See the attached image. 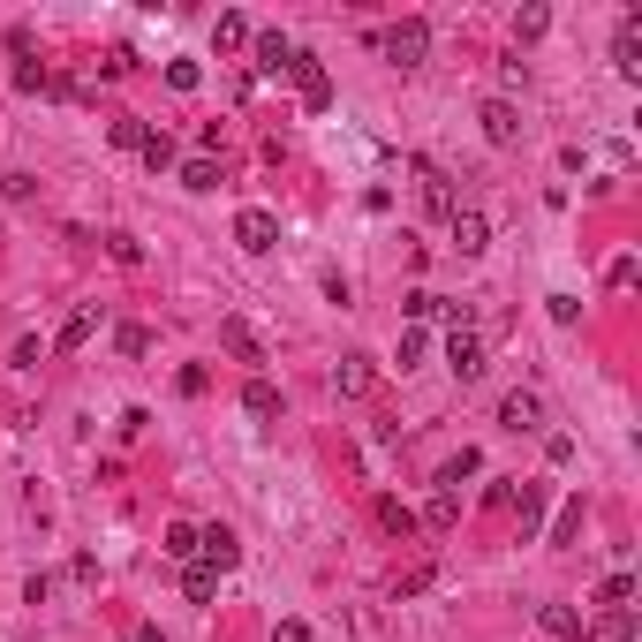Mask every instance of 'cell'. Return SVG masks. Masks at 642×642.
<instances>
[{
	"label": "cell",
	"instance_id": "1",
	"mask_svg": "<svg viewBox=\"0 0 642 642\" xmlns=\"http://www.w3.org/2000/svg\"><path fill=\"white\" fill-rule=\"evenodd\" d=\"M378 53H386L393 68H423V61H431V23H423V16L386 23V31H378Z\"/></svg>",
	"mask_w": 642,
	"mask_h": 642
},
{
	"label": "cell",
	"instance_id": "2",
	"mask_svg": "<svg viewBox=\"0 0 642 642\" xmlns=\"http://www.w3.org/2000/svg\"><path fill=\"white\" fill-rule=\"evenodd\" d=\"M197 559L212 567V575H235V567H242V537L227 522H204L197 529Z\"/></svg>",
	"mask_w": 642,
	"mask_h": 642
},
{
	"label": "cell",
	"instance_id": "3",
	"mask_svg": "<svg viewBox=\"0 0 642 642\" xmlns=\"http://www.w3.org/2000/svg\"><path fill=\"white\" fill-rule=\"evenodd\" d=\"M250 53H257V76H295V53H303V46H295L288 31H257Z\"/></svg>",
	"mask_w": 642,
	"mask_h": 642
},
{
	"label": "cell",
	"instance_id": "4",
	"mask_svg": "<svg viewBox=\"0 0 642 642\" xmlns=\"http://www.w3.org/2000/svg\"><path fill=\"white\" fill-rule=\"evenodd\" d=\"M446 371H454L461 386H476V378L491 371V363H484V333H454V340H446Z\"/></svg>",
	"mask_w": 642,
	"mask_h": 642
},
{
	"label": "cell",
	"instance_id": "5",
	"mask_svg": "<svg viewBox=\"0 0 642 642\" xmlns=\"http://www.w3.org/2000/svg\"><path fill=\"white\" fill-rule=\"evenodd\" d=\"M235 242H242L250 257H265L272 242H280V220H272V212H257V204H242V212H235Z\"/></svg>",
	"mask_w": 642,
	"mask_h": 642
},
{
	"label": "cell",
	"instance_id": "6",
	"mask_svg": "<svg viewBox=\"0 0 642 642\" xmlns=\"http://www.w3.org/2000/svg\"><path fill=\"white\" fill-rule=\"evenodd\" d=\"M416 182H423V204L439 212V220H454L461 204H454V174L439 167V159H416Z\"/></svg>",
	"mask_w": 642,
	"mask_h": 642
},
{
	"label": "cell",
	"instance_id": "7",
	"mask_svg": "<svg viewBox=\"0 0 642 642\" xmlns=\"http://www.w3.org/2000/svg\"><path fill=\"white\" fill-rule=\"evenodd\" d=\"M295 91H303V106H310V114H325V106H333V76H325V61L295 53Z\"/></svg>",
	"mask_w": 642,
	"mask_h": 642
},
{
	"label": "cell",
	"instance_id": "8",
	"mask_svg": "<svg viewBox=\"0 0 642 642\" xmlns=\"http://www.w3.org/2000/svg\"><path fill=\"white\" fill-rule=\"evenodd\" d=\"M499 423H507L514 439H522V431H544V401H537L529 386H514L507 401H499Z\"/></svg>",
	"mask_w": 642,
	"mask_h": 642
},
{
	"label": "cell",
	"instance_id": "9",
	"mask_svg": "<svg viewBox=\"0 0 642 642\" xmlns=\"http://www.w3.org/2000/svg\"><path fill=\"white\" fill-rule=\"evenodd\" d=\"M612 68H620L627 84H642V8H627V23H620V46H612Z\"/></svg>",
	"mask_w": 642,
	"mask_h": 642
},
{
	"label": "cell",
	"instance_id": "10",
	"mask_svg": "<svg viewBox=\"0 0 642 642\" xmlns=\"http://www.w3.org/2000/svg\"><path fill=\"white\" fill-rule=\"evenodd\" d=\"M484 136L491 144H499V152H507V144H522V114H514V99H484Z\"/></svg>",
	"mask_w": 642,
	"mask_h": 642
},
{
	"label": "cell",
	"instance_id": "11",
	"mask_svg": "<svg viewBox=\"0 0 642 642\" xmlns=\"http://www.w3.org/2000/svg\"><path fill=\"white\" fill-rule=\"evenodd\" d=\"M99 318H106V303H84V310H68V325H61V333H53V340H46V348H61V355H76V348H84V340H91V333H99Z\"/></svg>",
	"mask_w": 642,
	"mask_h": 642
},
{
	"label": "cell",
	"instance_id": "12",
	"mask_svg": "<svg viewBox=\"0 0 642 642\" xmlns=\"http://www.w3.org/2000/svg\"><path fill=\"white\" fill-rule=\"evenodd\" d=\"M446 235H454V250H461V257H484V242H491V220H484V212L469 204V212H454V220H446Z\"/></svg>",
	"mask_w": 642,
	"mask_h": 642
},
{
	"label": "cell",
	"instance_id": "13",
	"mask_svg": "<svg viewBox=\"0 0 642 642\" xmlns=\"http://www.w3.org/2000/svg\"><path fill=\"white\" fill-rule=\"evenodd\" d=\"M220 348L235 355V363H265V340L250 333V318H220Z\"/></svg>",
	"mask_w": 642,
	"mask_h": 642
},
{
	"label": "cell",
	"instance_id": "14",
	"mask_svg": "<svg viewBox=\"0 0 642 642\" xmlns=\"http://www.w3.org/2000/svg\"><path fill=\"white\" fill-rule=\"evenodd\" d=\"M507 514H514V529H522V544H537V529H544V484H522Z\"/></svg>",
	"mask_w": 642,
	"mask_h": 642
},
{
	"label": "cell",
	"instance_id": "15",
	"mask_svg": "<svg viewBox=\"0 0 642 642\" xmlns=\"http://www.w3.org/2000/svg\"><path fill=\"white\" fill-rule=\"evenodd\" d=\"M635 590H642V582L620 567V575H605V582L590 590V605H597V612H635Z\"/></svg>",
	"mask_w": 642,
	"mask_h": 642
},
{
	"label": "cell",
	"instance_id": "16",
	"mask_svg": "<svg viewBox=\"0 0 642 642\" xmlns=\"http://www.w3.org/2000/svg\"><path fill=\"white\" fill-rule=\"evenodd\" d=\"M371 386H378L371 355H340V363H333V393H348V401H355V393H371Z\"/></svg>",
	"mask_w": 642,
	"mask_h": 642
},
{
	"label": "cell",
	"instance_id": "17",
	"mask_svg": "<svg viewBox=\"0 0 642 642\" xmlns=\"http://www.w3.org/2000/svg\"><path fill=\"white\" fill-rule=\"evenodd\" d=\"M476 469H484V454H476V446H461V454H446V461H439V491H446V499H461V484H469Z\"/></svg>",
	"mask_w": 642,
	"mask_h": 642
},
{
	"label": "cell",
	"instance_id": "18",
	"mask_svg": "<svg viewBox=\"0 0 642 642\" xmlns=\"http://www.w3.org/2000/svg\"><path fill=\"white\" fill-rule=\"evenodd\" d=\"M582 642H635V612H597L582 627Z\"/></svg>",
	"mask_w": 642,
	"mask_h": 642
},
{
	"label": "cell",
	"instance_id": "19",
	"mask_svg": "<svg viewBox=\"0 0 642 642\" xmlns=\"http://www.w3.org/2000/svg\"><path fill=\"white\" fill-rule=\"evenodd\" d=\"M544 31H552V8H544V0H529V8H514V46H537Z\"/></svg>",
	"mask_w": 642,
	"mask_h": 642
},
{
	"label": "cell",
	"instance_id": "20",
	"mask_svg": "<svg viewBox=\"0 0 642 642\" xmlns=\"http://www.w3.org/2000/svg\"><path fill=\"white\" fill-rule=\"evenodd\" d=\"M144 136H152V121H136V114L106 121V144H114V152H144Z\"/></svg>",
	"mask_w": 642,
	"mask_h": 642
},
{
	"label": "cell",
	"instance_id": "21",
	"mask_svg": "<svg viewBox=\"0 0 642 642\" xmlns=\"http://www.w3.org/2000/svg\"><path fill=\"white\" fill-rule=\"evenodd\" d=\"M182 597H189V605H212V597H220V575H212L204 559H189V567H182Z\"/></svg>",
	"mask_w": 642,
	"mask_h": 642
},
{
	"label": "cell",
	"instance_id": "22",
	"mask_svg": "<svg viewBox=\"0 0 642 642\" xmlns=\"http://www.w3.org/2000/svg\"><path fill=\"white\" fill-rule=\"evenodd\" d=\"M378 529H386V537H416V507H408V499H378Z\"/></svg>",
	"mask_w": 642,
	"mask_h": 642
},
{
	"label": "cell",
	"instance_id": "23",
	"mask_svg": "<svg viewBox=\"0 0 642 642\" xmlns=\"http://www.w3.org/2000/svg\"><path fill=\"white\" fill-rule=\"evenodd\" d=\"M242 408H250V416H280V386H272V378H250V386H242Z\"/></svg>",
	"mask_w": 642,
	"mask_h": 642
},
{
	"label": "cell",
	"instance_id": "24",
	"mask_svg": "<svg viewBox=\"0 0 642 642\" xmlns=\"http://www.w3.org/2000/svg\"><path fill=\"white\" fill-rule=\"evenodd\" d=\"M537 620H544V635H559V642H582V620H575V605H544Z\"/></svg>",
	"mask_w": 642,
	"mask_h": 642
},
{
	"label": "cell",
	"instance_id": "25",
	"mask_svg": "<svg viewBox=\"0 0 642 642\" xmlns=\"http://www.w3.org/2000/svg\"><path fill=\"white\" fill-rule=\"evenodd\" d=\"M182 189H197V197H204V189H220V159H182Z\"/></svg>",
	"mask_w": 642,
	"mask_h": 642
},
{
	"label": "cell",
	"instance_id": "26",
	"mask_svg": "<svg viewBox=\"0 0 642 642\" xmlns=\"http://www.w3.org/2000/svg\"><path fill=\"white\" fill-rule=\"evenodd\" d=\"M454 514H461V499H446V491H439V499L416 514V529H431V537H439V529H454Z\"/></svg>",
	"mask_w": 642,
	"mask_h": 642
},
{
	"label": "cell",
	"instance_id": "27",
	"mask_svg": "<svg viewBox=\"0 0 642 642\" xmlns=\"http://www.w3.org/2000/svg\"><path fill=\"white\" fill-rule=\"evenodd\" d=\"M582 537V499H567V507H559V522L544 529V544H575Z\"/></svg>",
	"mask_w": 642,
	"mask_h": 642
},
{
	"label": "cell",
	"instance_id": "28",
	"mask_svg": "<svg viewBox=\"0 0 642 642\" xmlns=\"http://www.w3.org/2000/svg\"><path fill=\"white\" fill-rule=\"evenodd\" d=\"M167 559H197V522H167Z\"/></svg>",
	"mask_w": 642,
	"mask_h": 642
},
{
	"label": "cell",
	"instance_id": "29",
	"mask_svg": "<svg viewBox=\"0 0 642 642\" xmlns=\"http://www.w3.org/2000/svg\"><path fill=\"white\" fill-rule=\"evenodd\" d=\"M144 167H152V174H167V167H174V136H167V129L144 136Z\"/></svg>",
	"mask_w": 642,
	"mask_h": 642
},
{
	"label": "cell",
	"instance_id": "30",
	"mask_svg": "<svg viewBox=\"0 0 642 642\" xmlns=\"http://www.w3.org/2000/svg\"><path fill=\"white\" fill-rule=\"evenodd\" d=\"M174 386H182V401H204V393H212V371H204V363H182Z\"/></svg>",
	"mask_w": 642,
	"mask_h": 642
},
{
	"label": "cell",
	"instance_id": "31",
	"mask_svg": "<svg viewBox=\"0 0 642 642\" xmlns=\"http://www.w3.org/2000/svg\"><path fill=\"white\" fill-rule=\"evenodd\" d=\"M212 38H220V53H242V46H250V23H242V16H220V23H212Z\"/></svg>",
	"mask_w": 642,
	"mask_h": 642
},
{
	"label": "cell",
	"instance_id": "32",
	"mask_svg": "<svg viewBox=\"0 0 642 642\" xmlns=\"http://www.w3.org/2000/svg\"><path fill=\"white\" fill-rule=\"evenodd\" d=\"M431 582H439V567H431V559H423V567H408V575L393 582V597H423V590H431Z\"/></svg>",
	"mask_w": 642,
	"mask_h": 642
},
{
	"label": "cell",
	"instance_id": "33",
	"mask_svg": "<svg viewBox=\"0 0 642 642\" xmlns=\"http://www.w3.org/2000/svg\"><path fill=\"white\" fill-rule=\"evenodd\" d=\"M635 280H642V265H635V257H612V265H605V288H612V295H627Z\"/></svg>",
	"mask_w": 642,
	"mask_h": 642
},
{
	"label": "cell",
	"instance_id": "34",
	"mask_svg": "<svg viewBox=\"0 0 642 642\" xmlns=\"http://www.w3.org/2000/svg\"><path fill=\"white\" fill-rule=\"evenodd\" d=\"M8 363H16V371H38V363H46V340H38V333H23V340H16V355H8Z\"/></svg>",
	"mask_w": 642,
	"mask_h": 642
},
{
	"label": "cell",
	"instance_id": "35",
	"mask_svg": "<svg viewBox=\"0 0 642 642\" xmlns=\"http://www.w3.org/2000/svg\"><path fill=\"white\" fill-rule=\"evenodd\" d=\"M423 348H431V340H423L416 325H408V333H401V348H393V363H401V371H416V363H423Z\"/></svg>",
	"mask_w": 642,
	"mask_h": 642
},
{
	"label": "cell",
	"instance_id": "36",
	"mask_svg": "<svg viewBox=\"0 0 642 642\" xmlns=\"http://www.w3.org/2000/svg\"><path fill=\"white\" fill-rule=\"evenodd\" d=\"M106 250H114V265H144V242H136V235H106Z\"/></svg>",
	"mask_w": 642,
	"mask_h": 642
},
{
	"label": "cell",
	"instance_id": "37",
	"mask_svg": "<svg viewBox=\"0 0 642 642\" xmlns=\"http://www.w3.org/2000/svg\"><path fill=\"white\" fill-rule=\"evenodd\" d=\"M514 491H522V476H491V491H484V507H499V514H507V507H514Z\"/></svg>",
	"mask_w": 642,
	"mask_h": 642
},
{
	"label": "cell",
	"instance_id": "38",
	"mask_svg": "<svg viewBox=\"0 0 642 642\" xmlns=\"http://www.w3.org/2000/svg\"><path fill=\"white\" fill-rule=\"evenodd\" d=\"M401 310H408V318H439V295H431V288H408Z\"/></svg>",
	"mask_w": 642,
	"mask_h": 642
},
{
	"label": "cell",
	"instance_id": "39",
	"mask_svg": "<svg viewBox=\"0 0 642 642\" xmlns=\"http://www.w3.org/2000/svg\"><path fill=\"white\" fill-rule=\"evenodd\" d=\"M167 84H174V91H197L204 68H197V61H167Z\"/></svg>",
	"mask_w": 642,
	"mask_h": 642
},
{
	"label": "cell",
	"instance_id": "40",
	"mask_svg": "<svg viewBox=\"0 0 642 642\" xmlns=\"http://www.w3.org/2000/svg\"><path fill=\"white\" fill-rule=\"evenodd\" d=\"M544 461H552V469H567V461H575V439H567V431H552V439H544Z\"/></svg>",
	"mask_w": 642,
	"mask_h": 642
},
{
	"label": "cell",
	"instance_id": "41",
	"mask_svg": "<svg viewBox=\"0 0 642 642\" xmlns=\"http://www.w3.org/2000/svg\"><path fill=\"white\" fill-rule=\"evenodd\" d=\"M544 310H552V325H575V318H582L575 295H544Z\"/></svg>",
	"mask_w": 642,
	"mask_h": 642
},
{
	"label": "cell",
	"instance_id": "42",
	"mask_svg": "<svg viewBox=\"0 0 642 642\" xmlns=\"http://www.w3.org/2000/svg\"><path fill=\"white\" fill-rule=\"evenodd\" d=\"M114 348H121V355H144V348H152V333H144V325H121Z\"/></svg>",
	"mask_w": 642,
	"mask_h": 642
},
{
	"label": "cell",
	"instance_id": "43",
	"mask_svg": "<svg viewBox=\"0 0 642 642\" xmlns=\"http://www.w3.org/2000/svg\"><path fill=\"white\" fill-rule=\"evenodd\" d=\"M16 91H46V61H16Z\"/></svg>",
	"mask_w": 642,
	"mask_h": 642
},
{
	"label": "cell",
	"instance_id": "44",
	"mask_svg": "<svg viewBox=\"0 0 642 642\" xmlns=\"http://www.w3.org/2000/svg\"><path fill=\"white\" fill-rule=\"evenodd\" d=\"M152 431V408H121V439H144Z\"/></svg>",
	"mask_w": 642,
	"mask_h": 642
},
{
	"label": "cell",
	"instance_id": "45",
	"mask_svg": "<svg viewBox=\"0 0 642 642\" xmlns=\"http://www.w3.org/2000/svg\"><path fill=\"white\" fill-rule=\"evenodd\" d=\"M272 642H318V635H310V620H280V627H272Z\"/></svg>",
	"mask_w": 642,
	"mask_h": 642
}]
</instances>
